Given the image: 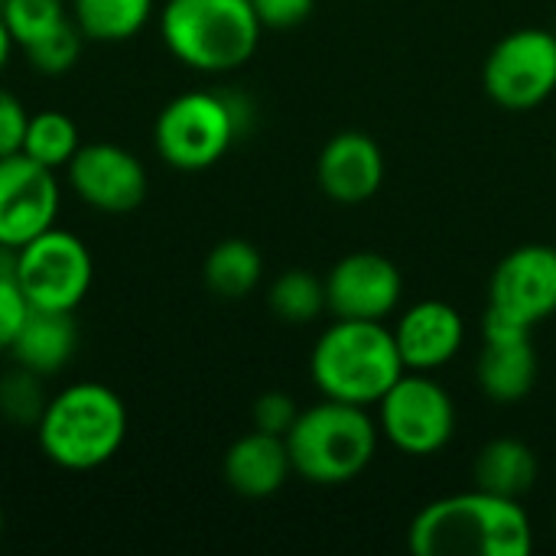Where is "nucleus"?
<instances>
[{
    "mask_svg": "<svg viewBox=\"0 0 556 556\" xmlns=\"http://www.w3.org/2000/svg\"><path fill=\"white\" fill-rule=\"evenodd\" d=\"M407 547L417 556H528L534 528L518 498L472 489L424 505Z\"/></svg>",
    "mask_w": 556,
    "mask_h": 556,
    "instance_id": "f257e3e1",
    "label": "nucleus"
},
{
    "mask_svg": "<svg viewBox=\"0 0 556 556\" xmlns=\"http://www.w3.org/2000/svg\"><path fill=\"white\" fill-rule=\"evenodd\" d=\"M127 440V407L117 391L101 381H75L49 397L36 443L42 456L65 472H91L108 466Z\"/></svg>",
    "mask_w": 556,
    "mask_h": 556,
    "instance_id": "f03ea898",
    "label": "nucleus"
},
{
    "mask_svg": "<svg viewBox=\"0 0 556 556\" xmlns=\"http://www.w3.org/2000/svg\"><path fill=\"white\" fill-rule=\"evenodd\" d=\"M394 332L381 319H339L313 345L309 378L323 397L371 407L404 375Z\"/></svg>",
    "mask_w": 556,
    "mask_h": 556,
    "instance_id": "7ed1b4c3",
    "label": "nucleus"
},
{
    "mask_svg": "<svg viewBox=\"0 0 556 556\" xmlns=\"http://www.w3.org/2000/svg\"><path fill=\"white\" fill-rule=\"evenodd\" d=\"M261 29L251 0H166L160 10V36L169 55L205 75L248 65Z\"/></svg>",
    "mask_w": 556,
    "mask_h": 556,
    "instance_id": "20e7f679",
    "label": "nucleus"
},
{
    "mask_svg": "<svg viewBox=\"0 0 556 556\" xmlns=\"http://www.w3.org/2000/svg\"><path fill=\"white\" fill-rule=\"evenodd\" d=\"M283 440L300 479L309 485H345L371 466L378 424L368 417V407L326 397L300 410Z\"/></svg>",
    "mask_w": 556,
    "mask_h": 556,
    "instance_id": "39448f33",
    "label": "nucleus"
},
{
    "mask_svg": "<svg viewBox=\"0 0 556 556\" xmlns=\"http://www.w3.org/2000/svg\"><path fill=\"white\" fill-rule=\"evenodd\" d=\"M248 127V104L235 94L186 91L176 94L153 121V143L166 166L202 173L215 166Z\"/></svg>",
    "mask_w": 556,
    "mask_h": 556,
    "instance_id": "423d86ee",
    "label": "nucleus"
},
{
    "mask_svg": "<svg viewBox=\"0 0 556 556\" xmlns=\"http://www.w3.org/2000/svg\"><path fill=\"white\" fill-rule=\"evenodd\" d=\"M13 277L33 309L75 313L91 290L94 261L78 235L52 225L23 248H16Z\"/></svg>",
    "mask_w": 556,
    "mask_h": 556,
    "instance_id": "0eeeda50",
    "label": "nucleus"
},
{
    "mask_svg": "<svg viewBox=\"0 0 556 556\" xmlns=\"http://www.w3.org/2000/svg\"><path fill=\"white\" fill-rule=\"evenodd\" d=\"M378 430L407 456H433L456 433V407L427 371H404L378 401Z\"/></svg>",
    "mask_w": 556,
    "mask_h": 556,
    "instance_id": "6e6552de",
    "label": "nucleus"
},
{
    "mask_svg": "<svg viewBox=\"0 0 556 556\" xmlns=\"http://www.w3.org/2000/svg\"><path fill=\"white\" fill-rule=\"evenodd\" d=\"M485 94L505 111H531L556 91V33L525 26L502 36L482 65Z\"/></svg>",
    "mask_w": 556,
    "mask_h": 556,
    "instance_id": "1a4fd4ad",
    "label": "nucleus"
},
{
    "mask_svg": "<svg viewBox=\"0 0 556 556\" xmlns=\"http://www.w3.org/2000/svg\"><path fill=\"white\" fill-rule=\"evenodd\" d=\"M68 186L94 212L127 215L147 199V166L140 156L111 140L81 143L65 166Z\"/></svg>",
    "mask_w": 556,
    "mask_h": 556,
    "instance_id": "9d476101",
    "label": "nucleus"
},
{
    "mask_svg": "<svg viewBox=\"0 0 556 556\" xmlns=\"http://www.w3.org/2000/svg\"><path fill=\"white\" fill-rule=\"evenodd\" d=\"M489 309L534 329L556 313V244H518L489 280Z\"/></svg>",
    "mask_w": 556,
    "mask_h": 556,
    "instance_id": "9b49d317",
    "label": "nucleus"
},
{
    "mask_svg": "<svg viewBox=\"0 0 556 556\" xmlns=\"http://www.w3.org/2000/svg\"><path fill=\"white\" fill-rule=\"evenodd\" d=\"M62 189L55 169L13 153L0 160V244L23 248L55 225Z\"/></svg>",
    "mask_w": 556,
    "mask_h": 556,
    "instance_id": "f8f14e48",
    "label": "nucleus"
},
{
    "mask_svg": "<svg viewBox=\"0 0 556 556\" xmlns=\"http://www.w3.org/2000/svg\"><path fill=\"white\" fill-rule=\"evenodd\" d=\"M404 293L397 264L375 251H352L326 274V309L336 319H388Z\"/></svg>",
    "mask_w": 556,
    "mask_h": 556,
    "instance_id": "ddd939ff",
    "label": "nucleus"
},
{
    "mask_svg": "<svg viewBox=\"0 0 556 556\" xmlns=\"http://www.w3.org/2000/svg\"><path fill=\"white\" fill-rule=\"evenodd\" d=\"M319 189L339 205L368 202L384 182V153L365 130H342L326 140L316 160Z\"/></svg>",
    "mask_w": 556,
    "mask_h": 556,
    "instance_id": "4468645a",
    "label": "nucleus"
},
{
    "mask_svg": "<svg viewBox=\"0 0 556 556\" xmlns=\"http://www.w3.org/2000/svg\"><path fill=\"white\" fill-rule=\"evenodd\" d=\"M407 371H437L453 362L466 342L463 313L446 300H420L391 329Z\"/></svg>",
    "mask_w": 556,
    "mask_h": 556,
    "instance_id": "2eb2a0df",
    "label": "nucleus"
},
{
    "mask_svg": "<svg viewBox=\"0 0 556 556\" xmlns=\"http://www.w3.org/2000/svg\"><path fill=\"white\" fill-rule=\"evenodd\" d=\"M290 472H293V463H290L287 440L264 433V430H251L238 437L222 459V476L228 489L238 492L241 498L277 495L283 482L290 479Z\"/></svg>",
    "mask_w": 556,
    "mask_h": 556,
    "instance_id": "dca6fc26",
    "label": "nucleus"
},
{
    "mask_svg": "<svg viewBox=\"0 0 556 556\" xmlns=\"http://www.w3.org/2000/svg\"><path fill=\"white\" fill-rule=\"evenodd\" d=\"M485 349L476 365L479 388L495 404H518L538 384V352L531 332H498L482 336Z\"/></svg>",
    "mask_w": 556,
    "mask_h": 556,
    "instance_id": "f3484780",
    "label": "nucleus"
},
{
    "mask_svg": "<svg viewBox=\"0 0 556 556\" xmlns=\"http://www.w3.org/2000/svg\"><path fill=\"white\" fill-rule=\"evenodd\" d=\"M78 352V323L75 313L62 309H33L26 313L13 345L10 358L13 365H23L42 378L62 371Z\"/></svg>",
    "mask_w": 556,
    "mask_h": 556,
    "instance_id": "a211bd4d",
    "label": "nucleus"
},
{
    "mask_svg": "<svg viewBox=\"0 0 556 556\" xmlns=\"http://www.w3.org/2000/svg\"><path fill=\"white\" fill-rule=\"evenodd\" d=\"M476 489L502 495V498H525L538 482V456L528 443L515 437H498L482 446L472 463Z\"/></svg>",
    "mask_w": 556,
    "mask_h": 556,
    "instance_id": "6ab92c4d",
    "label": "nucleus"
},
{
    "mask_svg": "<svg viewBox=\"0 0 556 556\" xmlns=\"http://www.w3.org/2000/svg\"><path fill=\"white\" fill-rule=\"evenodd\" d=\"M202 277L215 296L244 300L248 293H254V287L264 277V257L251 241L225 238L208 251V257L202 264Z\"/></svg>",
    "mask_w": 556,
    "mask_h": 556,
    "instance_id": "aec40b11",
    "label": "nucleus"
},
{
    "mask_svg": "<svg viewBox=\"0 0 556 556\" xmlns=\"http://www.w3.org/2000/svg\"><path fill=\"white\" fill-rule=\"evenodd\" d=\"M156 0H68L72 20L91 42H127L153 16Z\"/></svg>",
    "mask_w": 556,
    "mask_h": 556,
    "instance_id": "412c9836",
    "label": "nucleus"
},
{
    "mask_svg": "<svg viewBox=\"0 0 556 556\" xmlns=\"http://www.w3.org/2000/svg\"><path fill=\"white\" fill-rule=\"evenodd\" d=\"M81 134L78 124L62 114V111H36L29 114L26 134H23V150L29 160L49 166V169H65L68 160L78 153Z\"/></svg>",
    "mask_w": 556,
    "mask_h": 556,
    "instance_id": "4be33fe9",
    "label": "nucleus"
},
{
    "mask_svg": "<svg viewBox=\"0 0 556 556\" xmlns=\"http://www.w3.org/2000/svg\"><path fill=\"white\" fill-rule=\"evenodd\" d=\"M267 306L283 323H293V326L313 323L326 309V280H319L316 274H309L303 267L283 270L270 283Z\"/></svg>",
    "mask_w": 556,
    "mask_h": 556,
    "instance_id": "5701e85b",
    "label": "nucleus"
},
{
    "mask_svg": "<svg viewBox=\"0 0 556 556\" xmlns=\"http://www.w3.org/2000/svg\"><path fill=\"white\" fill-rule=\"evenodd\" d=\"M46 378L23 368V365H13L10 371L0 375V417L13 427H33L39 424L46 404H49V394H46Z\"/></svg>",
    "mask_w": 556,
    "mask_h": 556,
    "instance_id": "b1692460",
    "label": "nucleus"
},
{
    "mask_svg": "<svg viewBox=\"0 0 556 556\" xmlns=\"http://www.w3.org/2000/svg\"><path fill=\"white\" fill-rule=\"evenodd\" d=\"M0 16L10 29L13 42L20 49H26L49 29L62 26L72 16V10L65 0H3Z\"/></svg>",
    "mask_w": 556,
    "mask_h": 556,
    "instance_id": "393cba45",
    "label": "nucleus"
},
{
    "mask_svg": "<svg viewBox=\"0 0 556 556\" xmlns=\"http://www.w3.org/2000/svg\"><path fill=\"white\" fill-rule=\"evenodd\" d=\"M81 42H85V36H81V29L75 26V20L68 16L62 26H55V29H49L46 36H39V39L29 42L23 52H26V59H29V65H33L36 72H42V75H62V72H68V68L78 62Z\"/></svg>",
    "mask_w": 556,
    "mask_h": 556,
    "instance_id": "a878e982",
    "label": "nucleus"
},
{
    "mask_svg": "<svg viewBox=\"0 0 556 556\" xmlns=\"http://www.w3.org/2000/svg\"><path fill=\"white\" fill-rule=\"evenodd\" d=\"M300 407L296 401L287 394V391H267L254 401V430H264V433H274V437H287L293 420H296Z\"/></svg>",
    "mask_w": 556,
    "mask_h": 556,
    "instance_id": "bb28decb",
    "label": "nucleus"
},
{
    "mask_svg": "<svg viewBox=\"0 0 556 556\" xmlns=\"http://www.w3.org/2000/svg\"><path fill=\"white\" fill-rule=\"evenodd\" d=\"M26 124H29V111L23 108V101L13 91L0 88V160L23 150Z\"/></svg>",
    "mask_w": 556,
    "mask_h": 556,
    "instance_id": "cd10ccee",
    "label": "nucleus"
},
{
    "mask_svg": "<svg viewBox=\"0 0 556 556\" xmlns=\"http://www.w3.org/2000/svg\"><path fill=\"white\" fill-rule=\"evenodd\" d=\"M29 313V303L13 277H0V352H10L23 319Z\"/></svg>",
    "mask_w": 556,
    "mask_h": 556,
    "instance_id": "c85d7f7f",
    "label": "nucleus"
},
{
    "mask_svg": "<svg viewBox=\"0 0 556 556\" xmlns=\"http://www.w3.org/2000/svg\"><path fill=\"white\" fill-rule=\"evenodd\" d=\"M251 7L264 29H290L313 13L316 0H251Z\"/></svg>",
    "mask_w": 556,
    "mask_h": 556,
    "instance_id": "c756f323",
    "label": "nucleus"
},
{
    "mask_svg": "<svg viewBox=\"0 0 556 556\" xmlns=\"http://www.w3.org/2000/svg\"><path fill=\"white\" fill-rule=\"evenodd\" d=\"M13 36H10V29H7V23H3V16H0V72L7 68V62H10V52H13Z\"/></svg>",
    "mask_w": 556,
    "mask_h": 556,
    "instance_id": "7c9ffc66",
    "label": "nucleus"
},
{
    "mask_svg": "<svg viewBox=\"0 0 556 556\" xmlns=\"http://www.w3.org/2000/svg\"><path fill=\"white\" fill-rule=\"evenodd\" d=\"M0 534H3V508H0Z\"/></svg>",
    "mask_w": 556,
    "mask_h": 556,
    "instance_id": "2f4dec72",
    "label": "nucleus"
},
{
    "mask_svg": "<svg viewBox=\"0 0 556 556\" xmlns=\"http://www.w3.org/2000/svg\"><path fill=\"white\" fill-rule=\"evenodd\" d=\"M0 7H3V0H0Z\"/></svg>",
    "mask_w": 556,
    "mask_h": 556,
    "instance_id": "473e14b6",
    "label": "nucleus"
},
{
    "mask_svg": "<svg viewBox=\"0 0 556 556\" xmlns=\"http://www.w3.org/2000/svg\"><path fill=\"white\" fill-rule=\"evenodd\" d=\"M554 528H556V518H554Z\"/></svg>",
    "mask_w": 556,
    "mask_h": 556,
    "instance_id": "72a5a7b5",
    "label": "nucleus"
},
{
    "mask_svg": "<svg viewBox=\"0 0 556 556\" xmlns=\"http://www.w3.org/2000/svg\"><path fill=\"white\" fill-rule=\"evenodd\" d=\"M65 3H68V0H65Z\"/></svg>",
    "mask_w": 556,
    "mask_h": 556,
    "instance_id": "f704fd0d",
    "label": "nucleus"
}]
</instances>
